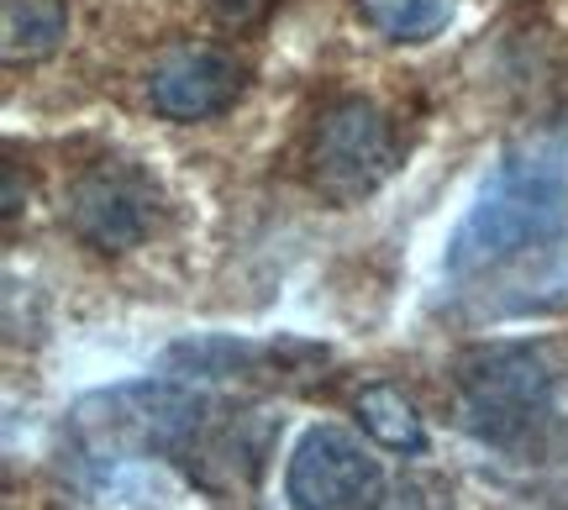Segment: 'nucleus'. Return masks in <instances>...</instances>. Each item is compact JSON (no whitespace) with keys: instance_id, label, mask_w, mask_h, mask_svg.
Segmentation results:
<instances>
[{"instance_id":"nucleus-4","label":"nucleus","mask_w":568,"mask_h":510,"mask_svg":"<svg viewBox=\"0 0 568 510\" xmlns=\"http://www.w3.org/2000/svg\"><path fill=\"white\" fill-rule=\"evenodd\" d=\"M400 164V137L368 95L332 101L311 126L305 143V180L326 205H358Z\"/></svg>"},{"instance_id":"nucleus-12","label":"nucleus","mask_w":568,"mask_h":510,"mask_svg":"<svg viewBox=\"0 0 568 510\" xmlns=\"http://www.w3.org/2000/svg\"><path fill=\"white\" fill-rule=\"evenodd\" d=\"M222 6V17H232V21H243V17H258L268 0H216Z\"/></svg>"},{"instance_id":"nucleus-3","label":"nucleus","mask_w":568,"mask_h":510,"mask_svg":"<svg viewBox=\"0 0 568 510\" xmlns=\"http://www.w3.org/2000/svg\"><path fill=\"white\" fill-rule=\"evenodd\" d=\"M453 400L479 442H521L552 406V364L531 343H485L453 358Z\"/></svg>"},{"instance_id":"nucleus-10","label":"nucleus","mask_w":568,"mask_h":510,"mask_svg":"<svg viewBox=\"0 0 568 510\" xmlns=\"http://www.w3.org/2000/svg\"><path fill=\"white\" fill-rule=\"evenodd\" d=\"M6 63H38L69 38V0H0Z\"/></svg>"},{"instance_id":"nucleus-11","label":"nucleus","mask_w":568,"mask_h":510,"mask_svg":"<svg viewBox=\"0 0 568 510\" xmlns=\"http://www.w3.org/2000/svg\"><path fill=\"white\" fill-rule=\"evenodd\" d=\"M458 11V0H358V17L385 42H432Z\"/></svg>"},{"instance_id":"nucleus-2","label":"nucleus","mask_w":568,"mask_h":510,"mask_svg":"<svg viewBox=\"0 0 568 510\" xmlns=\"http://www.w3.org/2000/svg\"><path fill=\"white\" fill-rule=\"evenodd\" d=\"M211 400L184 379H132V385L101 389L74 410V431L90 458H180L190 442H201L211 421Z\"/></svg>"},{"instance_id":"nucleus-8","label":"nucleus","mask_w":568,"mask_h":510,"mask_svg":"<svg viewBox=\"0 0 568 510\" xmlns=\"http://www.w3.org/2000/svg\"><path fill=\"white\" fill-rule=\"evenodd\" d=\"M301 343H253V337H184L163 353V368L174 379H237V374H274L284 353Z\"/></svg>"},{"instance_id":"nucleus-5","label":"nucleus","mask_w":568,"mask_h":510,"mask_svg":"<svg viewBox=\"0 0 568 510\" xmlns=\"http://www.w3.org/2000/svg\"><path fill=\"white\" fill-rule=\"evenodd\" d=\"M284 494L295 510H374L385 500V469L353 431L311 427L290 448Z\"/></svg>"},{"instance_id":"nucleus-1","label":"nucleus","mask_w":568,"mask_h":510,"mask_svg":"<svg viewBox=\"0 0 568 510\" xmlns=\"http://www.w3.org/2000/svg\"><path fill=\"white\" fill-rule=\"evenodd\" d=\"M568 216V184L564 169L548 159H506L485 180L464 211V222L447 243V274L453 279H474L489 268H506L527 258L537 247H548L564 232Z\"/></svg>"},{"instance_id":"nucleus-7","label":"nucleus","mask_w":568,"mask_h":510,"mask_svg":"<svg viewBox=\"0 0 568 510\" xmlns=\"http://www.w3.org/2000/svg\"><path fill=\"white\" fill-rule=\"evenodd\" d=\"M247 90V69L237 53H226L216 42H190V48H174L153 63L148 74V105L159 111L163 122H211V116H226L232 105L243 101Z\"/></svg>"},{"instance_id":"nucleus-6","label":"nucleus","mask_w":568,"mask_h":510,"mask_svg":"<svg viewBox=\"0 0 568 510\" xmlns=\"http://www.w3.org/2000/svg\"><path fill=\"white\" fill-rule=\"evenodd\" d=\"M63 222L95 253H126L159 222V190L132 164H95L69 184Z\"/></svg>"},{"instance_id":"nucleus-9","label":"nucleus","mask_w":568,"mask_h":510,"mask_svg":"<svg viewBox=\"0 0 568 510\" xmlns=\"http://www.w3.org/2000/svg\"><path fill=\"white\" fill-rule=\"evenodd\" d=\"M353 416H358V427H364L385 452H426V421H422V410H416V400H410L406 389L364 385L358 400H353Z\"/></svg>"}]
</instances>
